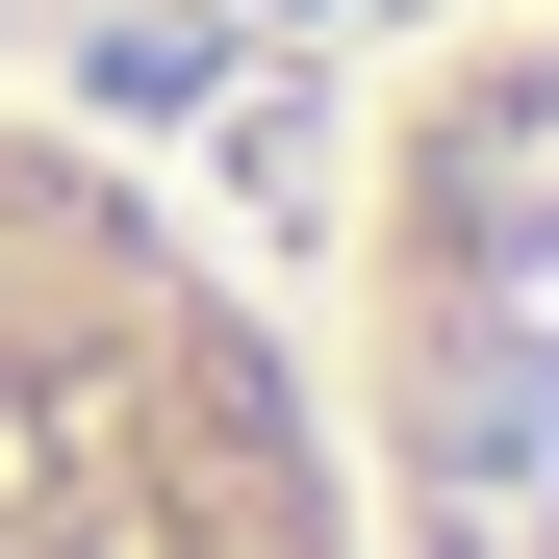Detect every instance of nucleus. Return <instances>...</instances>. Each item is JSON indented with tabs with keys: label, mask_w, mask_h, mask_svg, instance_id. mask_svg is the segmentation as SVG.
Listing matches in <instances>:
<instances>
[{
	"label": "nucleus",
	"mask_w": 559,
	"mask_h": 559,
	"mask_svg": "<svg viewBox=\"0 0 559 559\" xmlns=\"http://www.w3.org/2000/svg\"><path fill=\"white\" fill-rule=\"evenodd\" d=\"M0 559H382V432L128 128L0 76Z\"/></svg>",
	"instance_id": "f257e3e1"
}]
</instances>
